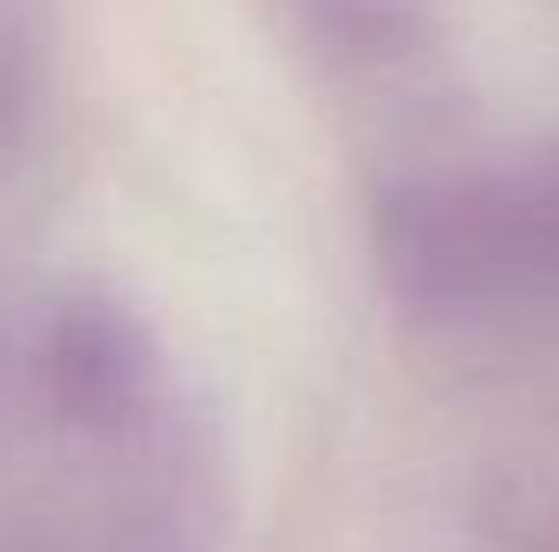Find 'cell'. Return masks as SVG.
Segmentation results:
<instances>
[{"label":"cell","instance_id":"1","mask_svg":"<svg viewBox=\"0 0 559 552\" xmlns=\"http://www.w3.org/2000/svg\"><path fill=\"white\" fill-rule=\"evenodd\" d=\"M378 261L417 312L559 292V169L417 182L378 215Z\"/></svg>","mask_w":559,"mask_h":552},{"label":"cell","instance_id":"2","mask_svg":"<svg viewBox=\"0 0 559 552\" xmlns=\"http://www.w3.org/2000/svg\"><path fill=\"white\" fill-rule=\"evenodd\" d=\"M46 377H52V397L79 422H124L150 384V345H143L138 319L98 292L66 305L52 319Z\"/></svg>","mask_w":559,"mask_h":552}]
</instances>
